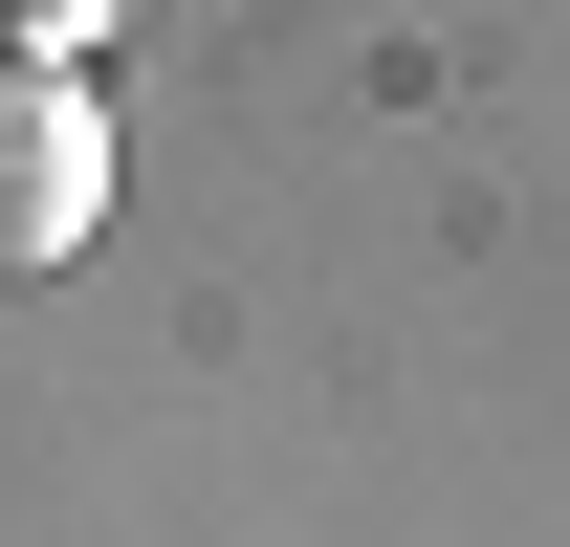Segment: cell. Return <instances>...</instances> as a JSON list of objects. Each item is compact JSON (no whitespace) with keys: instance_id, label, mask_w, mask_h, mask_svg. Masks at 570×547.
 Listing matches in <instances>:
<instances>
[{"instance_id":"cell-1","label":"cell","mask_w":570,"mask_h":547,"mask_svg":"<svg viewBox=\"0 0 570 547\" xmlns=\"http://www.w3.org/2000/svg\"><path fill=\"white\" fill-rule=\"evenodd\" d=\"M88 219H110V110H88V67L0 44V285L88 263Z\"/></svg>"},{"instance_id":"cell-2","label":"cell","mask_w":570,"mask_h":547,"mask_svg":"<svg viewBox=\"0 0 570 547\" xmlns=\"http://www.w3.org/2000/svg\"><path fill=\"white\" fill-rule=\"evenodd\" d=\"M88 22H110V0H0V44H45V67H67Z\"/></svg>"}]
</instances>
